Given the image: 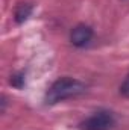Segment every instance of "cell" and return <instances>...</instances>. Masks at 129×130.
Instances as JSON below:
<instances>
[{"mask_svg":"<svg viewBox=\"0 0 129 130\" xmlns=\"http://www.w3.org/2000/svg\"><path fill=\"white\" fill-rule=\"evenodd\" d=\"M87 91V85L78 79L73 77H59L55 80L49 89L46 91V103L47 104H56L59 101H64L67 98L78 97Z\"/></svg>","mask_w":129,"mask_h":130,"instance_id":"obj_1","label":"cell"},{"mask_svg":"<svg viewBox=\"0 0 129 130\" xmlns=\"http://www.w3.org/2000/svg\"><path fill=\"white\" fill-rule=\"evenodd\" d=\"M115 126V117L111 110L100 109L79 123L81 130H112Z\"/></svg>","mask_w":129,"mask_h":130,"instance_id":"obj_2","label":"cell"},{"mask_svg":"<svg viewBox=\"0 0 129 130\" xmlns=\"http://www.w3.org/2000/svg\"><path fill=\"white\" fill-rule=\"evenodd\" d=\"M93 36H94V30L88 24H78L70 32V42L74 47L82 48V47H85L91 42Z\"/></svg>","mask_w":129,"mask_h":130,"instance_id":"obj_3","label":"cell"},{"mask_svg":"<svg viewBox=\"0 0 129 130\" xmlns=\"http://www.w3.org/2000/svg\"><path fill=\"white\" fill-rule=\"evenodd\" d=\"M32 9H33L32 5H29V3H21V5H18V6H17V9H15V14H14L15 21H17L18 24L24 23V21L31 17Z\"/></svg>","mask_w":129,"mask_h":130,"instance_id":"obj_4","label":"cell"},{"mask_svg":"<svg viewBox=\"0 0 129 130\" xmlns=\"http://www.w3.org/2000/svg\"><path fill=\"white\" fill-rule=\"evenodd\" d=\"M11 85L12 86H15V88H23V85H24V73H17V74H14L12 77H11Z\"/></svg>","mask_w":129,"mask_h":130,"instance_id":"obj_5","label":"cell"},{"mask_svg":"<svg viewBox=\"0 0 129 130\" xmlns=\"http://www.w3.org/2000/svg\"><path fill=\"white\" fill-rule=\"evenodd\" d=\"M120 94H122L123 97L129 98V74L125 77V80H123L122 85H120Z\"/></svg>","mask_w":129,"mask_h":130,"instance_id":"obj_6","label":"cell"}]
</instances>
